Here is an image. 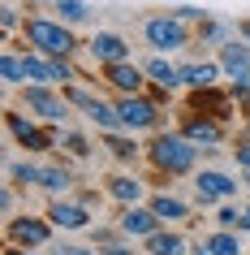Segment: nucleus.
<instances>
[{"label": "nucleus", "instance_id": "obj_1", "mask_svg": "<svg viewBox=\"0 0 250 255\" xmlns=\"http://www.w3.org/2000/svg\"><path fill=\"white\" fill-rule=\"evenodd\" d=\"M147 160H151V169H156L160 177H181L190 173L198 164V143H190V138L181 134V130H160L151 143H147Z\"/></svg>", "mask_w": 250, "mask_h": 255}, {"label": "nucleus", "instance_id": "obj_2", "mask_svg": "<svg viewBox=\"0 0 250 255\" xmlns=\"http://www.w3.org/2000/svg\"><path fill=\"white\" fill-rule=\"evenodd\" d=\"M22 39H26V48H35V52L43 56H74L78 52V35L69 30V22H61V17H26V26H22Z\"/></svg>", "mask_w": 250, "mask_h": 255}, {"label": "nucleus", "instance_id": "obj_3", "mask_svg": "<svg viewBox=\"0 0 250 255\" xmlns=\"http://www.w3.org/2000/svg\"><path fill=\"white\" fill-rule=\"evenodd\" d=\"M65 100H69L74 108H82V113H86V121H91V126H99L104 134L125 130V121H121L117 104H108V100H99V95H91L86 87H74V82H69V87H65Z\"/></svg>", "mask_w": 250, "mask_h": 255}, {"label": "nucleus", "instance_id": "obj_4", "mask_svg": "<svg viewBox=\"0 0 250 255\" xmlns=\"http://www.w3.org/2000/svg\"><path fill=\"white\" fill-rule=\"evenodd\" d=\"M22 104H26V113L30 117H39V121H65L69 117V100L56 87H48V82H26V91H22Z\"/></svg>", "mask_w": 250, "mask_h": 255}, {"label": "nucleus", "instance_id": "obj_5", "mask_svg": "<svg viewBox=\"0 0 250 255\" xmlns=\"http://www.w3.org/2000/svg\"><path fill=\"white\" fill-rule=\"evenodd\" d=\"M143 39L156 48V52H177L190 43V30L177 13H160V17H147L143 22Z\"/></svg>", "mask_w": 250, "mask_h": 255}, {"label": "nucleus", "instance_id": "obj_6", "mask_svg": "<svg viewBox=\"0 0 250 255\" xmlns=\"http://www.w3.org/2000/svg\"><path fill=\"white\" fill-rule=\"evenodd\" d=\"M4 126H9V134H13V143L22 151H52V147H61V134H56V130H39L26 113H4Z\"/></svg>", "mask_w": 250, "mask_h": 255}, {"label": "nucleus", "instance_id": "obj_7", "mask_svg": "<svg viewBox=\"0 0 250 255\" xmlns=\"http://www.w3.org/2000/svg\"><path fill=\"white\" fill-rule=\"evenodd\" d=\"M52 221L48 216H9L4 221V238L13 242V247H48V238H52Z\"/></svg>", "mask_w": 250, "mask_h": 255}, {"label": "nucleus", "instance_id": "obj_8", "mask_svg": "<svg viewBox=\"0 0 250 255\" xmlns=\"http://www.w3.org/2000/svg\"><path fill=\"white\" fill-rule=\"evenodd\" d=\"M117 113L125 121V130L138 134V130H160V100H147V95H121Z\"/></svg>", "mask_w": 250, "mask_h": 255}, {"label": "nucleus", "instance_id": "obj_9", "mask_svg": "<svg viewBox=\"0 0 250 255\" xmlns=\"http://www.w3.org/2000/svg\"><path fill=\"white\" fill-rule=\"evenodd\" d=\"M117 229H121V238H138V242H147L156 229H164V221L156 216V208H151V203H130V208H121Z\"/></svg>", "mask_w": 250, "mask_h": 255}, {"label": "nucleus", "instance_id": "obj_10", "mask_svg": "<svg viewBox=\"0 0 250 255\" xmlns=\"http://www.w3.org/2000/svg\"><path fill=\"white\" fill-rule=\"evenodd\" d=\"M242 186H246V182H233V177L224 173V169H198V173H194V195H198V203L233 199Z\"/></svg>", "mask_w": 250, "mask_h": 255}, {"label": "nucleus", "instance_id": "obj_11", "mask_svg": "<svg viewBox=\"0 0 250 255\" xmlns=\"http://www.w3.org/2000/svg\"><path fill=\"white\" fill-rule=\"evenodd\" d=\"M86 52L99 69L104 65H117V61H130V43L121 39L117 30H95L91 39H86Z\"/></svg>", "mask_w": 250, "mask_h": 255}, {"label": "nucleus", "instance_id": "obj_12", "mask_svg": "<svg viewBox=\"0 0 250 255\" xmlns=\"http://www.w3.org/2000/svg\"><path fill=\"white\" fill-rule=\"evenodd\" d=\"M104 78H108V87H112V91H121V95H143L147 69L134 65V61H117V65H104Z\"/></svg>", "mask_w": 250, "mask_h": 255}, {"label": "nucleus", "instance_id": "obj_13", "mask_svg": "<svg viewBox=\"0 0 250 255\" xmlns=\"http://www.w3.org/2000/svg\"><path fill=\"white\" fill-rule=\"evenodd\" d=\"M181 134L190 143H198V147H216L224 138V121L207 117V113H190V117H181Z\"/></svg>", "mask_w": 250, "mask_h": 255}, {"label": "nucleus", "instance_id": "obj_14", "mask_svg": "<svg viewBox=\"0 0 250 255\" xmlns=\"http://www.w3.org/2000/svg\"><path fill=\"white\" fill-rule=\"evenodd\" d=\"M48 221L56 229H91V208L74 199H52L48 203Z\"/></svg>", "mask_w": 250, "mask_h": 255}, {"label": "nucleus", "instance_id": "obj_15", "mask_svg": "<svg viewBox=\"0 0 250 255\" xmlns=\"http://www.w3.org/2000/svg\"><path fill=\"white\" fill-rule=\"evenodd\" d=\"M220 69H224L233 82L250 74V43L242 39V35H233V39H224V43H220Z\"/></svg>", "mask_w": 250, "mask_h": 255}, {"label": "nucleus", "instance_id": "obj_16", "mask_svg": "<svg viewBox=\"0 0 250 255\" xmlns=\"http://www.w3.org/2000/svg\"><path fill=\"white\" fill-rule=\"evenodd\" d=\"M108 199H117L121 208H130V203H143L147 199V182L134 173H117L108 177Z\"/></svg>", "mask_w": 250, "mask_h": 255}, {"label": "nucleus", "instance_id": "obj_17", "mask_svg": "<svg viewBox=\"0 0 250 255\" xmlns=\"http://www.w3.org/2000/svg\"><path fill=\"white\" fill-rule=\"evenodd\" d=\"M143 69H147V82L160 87V91H177V87H185V82H181V65H172V61H164V56H151Z\"/></svg>", "mask_w": 250, "mask_h": 255}, {"label": "nucleus", "instance_id": "obj_18", "mask_svg": "<svg viewBox=\"0 0 250 255\" xmlns=\"http://www.w3.org/2000/svg\"><path fill=\"white\" fill-rule=\"evenodd\" d=\"M224 69L220 61H190V65H181V82L190 87V91H203V87H216V78H220Z\"/></svg>", "mask_w": 250, "mask_h": 255}, {"label": "nucleus", "instance_id": "obj_19", "mask_svg": "<svg viewBox=\"0 0 250 255\" xmlns=\"http://www.w3.org/2000/svg\"><path fill=\"white\" fill-rule=\"evenodd\" d=\"M147 203L156 208V216L164 221V225H177V221H185V216H190V203L177 199V195H168V190H156V195H147Z\"/></svg>", "mask_w": 250, "mask_h": 255}, {"label": "nucleus", "instance_id": "obj_20", "mask_svg": "<svg viewBox=\"0 0 250 255\" xmlns=\"http://www.w3.org/2000/svg\"><path fill=\"white\" fill-rule=\"evenodd\" d=\"M74 169L69 164H43V182H39V190H48L52 199H65L69 190H74Z\"/></svg>", "mask_w": 250, "mask_h": 255}, {"label": "nucleus", "instance_id": "obj_21", "mask_svg": "<svg viewBox=\"0 0 250 255\" xmlns=\"http://www.w3.org/2000/svg\"><path fill=\"white\" fill-rule=\"evenodd\" d=\"M190 113H207V117L224 121V117H229V100L216 95V87H203V91L190 95Z\"/></svg>", "mask_w": 250, "mask_h": 255}, {"label": "nucleus", "instance_id": "obj_22", "mask_svg": "<svg viewBox=\"0 0 250 255\" xmlns=\"http://www.w3.org/2000/svg\"><path fill=\"white\" fill-rule=\"evenodd\" d=\"M4 177H9L13 186L30 190V186H39V182H43V164H35V160H9V164H4Z\"/></svg>", "mask_w": 250, "mask_h": 255}, {"label": "nucleus", "instance_id": "obj_23", "mask_svg": "<svg viewBox=\"0 0 250 255\" xmlns=\"http://www.w3.org/2000/svg\"><path fill=\"white\" fill-rule=\"evenodd\" d=\"M143 247H147L143 255H181V251H185V238L177 234V229H156Z\"/></svg>", "mask_w": 250, "mask_h": 255}, {"label": "nucleus", "instance_id": "obj_24", "mask_svg": "<svg viewBox=\"0 0 250 255\" xmlns=\"http://www.w3.org/2000/svg\"><path fill=\"white\" fill-rule=\"evenodd\" d=\"M0 82L4 87H26V61H22L17 48H4V56H0Z\"/></svg>", "mask_w": 250, "mask_h": 255}, {"label": "nucleus", "instance_id": "obj_25", "mask_svg": "<svg viewBox=\"0 0 250 255\" xmlns=\"http://www.w3.org/2000/svg\"><path fill=\"white\" fill-rule=\"evenodd\" d=\"M203 247H207L211 255H242V251H246L242 238H237V229H216V234L203 238Z\"/></svg>", "mask_w": 250, "mask_h": 255}, {"label": "nucleus", "instance_id": "obj_26", "mask_svg": "<svg viewBox=\"0 0 250 255\" xmlns=\"http://www.w3.org/2000/svg\"><path fill=\"white\" fill-rule=\"evenodd\" d=\"M52 9H56L61 22H69V26H78V22L91 17V4H86V0H52Z\"/></svg>", "mask_w": 250, "mask_h": 255}, {"label": "nucleus", "instance_id": "obj_27", "mask_svg": "<svg viewBox=\"0 0 250 255\" xmlns=\"http://www.w3.org/2000/svg\"><path fill=\"white\" fill-rule=\"evenodd\" d=\"M104 138H108V151H112L117 160H134V156H138V143H134L130 130H117V134H104Z\"/></svg>", "mask_w": 250, "mask_h": 255}, {"label": "nucleus", "instance_id": "obj_28", "mask_svg": "<svg viewBox=\"0 0 250 255\" xmlns=\"http://www.w3.org/2000/svg\"><path fill=\"white\" fill-rule=\"evenodd\" d=\"M61 147H65L74 160H86V156H91V138H86V134H74V130H69V134H61Z\"/></svg>", "mask_w": 250, "mask_h": 255}, {"label": "nucleus", "instance_id": "obj_29", "mask_svg": "<svg viewBox=\"0 0 250 255\" xmlns=\"http://www.w3.org/2000/svg\"><path fill=\"white\" fill-rule=\"evenodd\" d=\"M216 225H220V229H242V208L224 203L220 212H216Z\"/></svg>", "mask_w": 250, "mask_h": 255}, {"label": "nucleus", "instance_id": "obj_30", "mask_svg": "<svg viewBox=\"0 0 250 255\" xmlns=\"http://www.w3.org/2000/svg\"><path fill=\"white\" fill-rule=\"evenodd\" d=\"M198 39H207V43L229 39V26H224V22H203V26H198Z\"/></svg>", "mask_w": 250, "mask_h": 255}, {"label": "nucleus", "instance_id": "obj_31", "mask_svg": "<svg viewBox=\"0 0 250 255\" xmlns=\"http://www.w3.org/2000/svg\"><path fill=\"white\" fill-rule=\"evenodd\" d=\"M17 26H26V22H22V13H17V9H4V13H0V30H4V39H9Z\"/></svg>", "mask_w": 250, "mask_h": 255}, {"label": "nucleus", "instance_id": "obj_32", "mask_svg": "<svg viewBox=\"0 0 250 255\" xmlns=\"http://www.w3.org/2000/svg\"><path fill=\"white\" fill-rule=\"evenodd\" d=\"M233 160H237L242 173H250V143H237V147H233Z\"/></svg>", "mask_w": 250, "mask_h": 255}, {"label": "nucleus", "instance_id": "obj_33", "mask_svg": "<svg viewBox=\"0 0 250 255\" xmlns=\"http://www.w3.org/2000/svg\"><path fill=\"white\" fill-rule=\"evenodd\" d=\"M172 13L181 17L185 26H190V22H198V17H203V9H194V4H177V9H172Z\"/></svg>", "mask_w": 250, "mask_h": 255}, {"label": "nucleus", "instance_id": "obj_34", "mask_svg": "<svg viewBox=\"0 0 250 255\" xmlns=\"http://www.w3.org/2000/svg\"><path fill=\"white\" fill-rule=\"evenodd\" d=\"M56 255H104V251H91V247H74V242H61Z\"/></svg>", "mask_w": 250, "mask_h": 255}, {"label": "nucleus", "instance_id": "obj_35", "mask_svg": "<svg viewBox=\"0 0 250 255\" xmlns=\"http://www.w3.org/2000/svg\"><path fill=\"white\" fill-rule=\"evenodd\" d=\"M0 212L13 216V182H9V186H0Z\"/></svg>", "mask_w": 250, "mask_h": 255}, {"label": "nucleus", "instance_id": "obj_36", "mask_svg": "<svg viewBox=\"0 0 250 255\" xmlns=\"http://www.w3.org/2000/svg\"><path fill=\"white\" fill-rule=\"evenodd\" d=\"M104 255H134V251L125 247V242H108V247H104Z\"/></svg>", "mask_w": 250, "mask_h": 255}, {"label": "nucleus", "instance_id": "obj_37", "mask_svg": "<svg viewBox=\"0 0 250 255\" xmlns=\"http://www.w3.org/2000/svg\"><path fill=\"white\" fill-rule=\"evenodd\" d=\"M237 35H242V39L250 43V22H237Z\"/></svg>", "mask_w": 250, "mask_h": 255}, {"label": "nucleus", "instance_id": "obj_38", "mask_svg": "<svg viewBox=\"0 0 250 255\" xmlns=\"http://www.w3.org/2000/svg\"><path fill=\"white\" fill-rule=\"evenodd\" d=\"M4 255H30L26 247H13V242H9V247H4Z\"/></svg>", "mask_w": 250, "mask_h": 255}, {"label": "nucleus", "instance_id": "obj_39", "mask_svg": "<svg viewBox=\"0 0 250 255\" xmlns=\"http://www.w3.org/2000/svg\"><path fill=\"white\" fill-rule=\"evenodd\" d=\"M242 229H246V234H250V203H246V208H242Z\"/></svg>", "mask_w": 250, "mask_h": 255}, {"label": "nucleus", "instance_id": "obj_40", "mask_svg": "<svg viewBox=\"0 0 250 255\" xmlns=\"http://www.w3.org/2000/svg\"><path fill=\"white\" fill-rule=\"evenodd\" d=\"M246 186H250V173H246Z\"/></svg>", "mask_w": 250, "mask_h": 255}]
</instances>
